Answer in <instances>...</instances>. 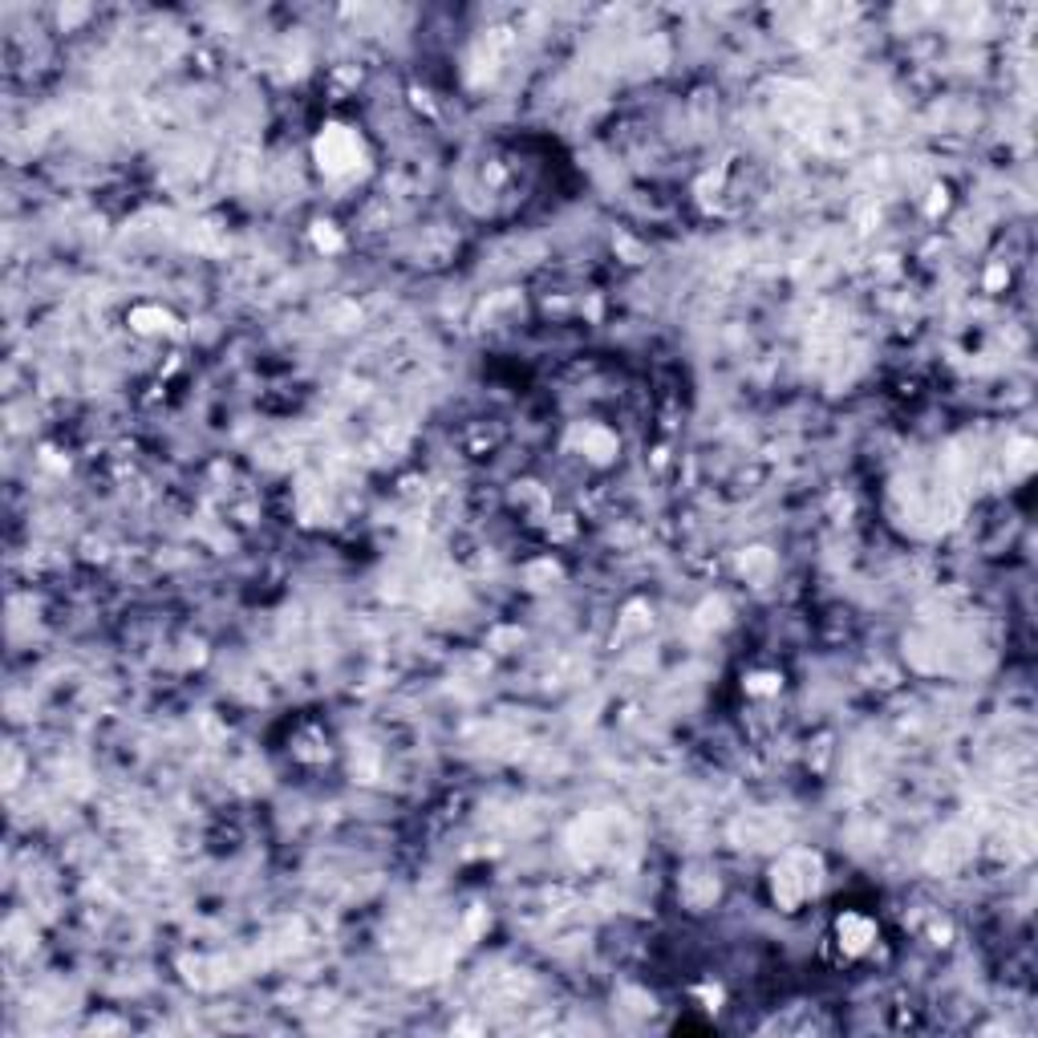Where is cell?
<instances>
[{
    "mask_svg": "<svg viewBox=\"0 0 1038 1038\" xmlns=\"http://www.w3.org/2000/svg\"><path fill=\"white\" fill-rule=\"evenodd\" d=\"M357 163H362V139H357V130L329 127L325 134L316 139V167H321L329 179L353 175Z\"/></svg>",
    "mask_w": 1038,
    "mask_h": 1038,
    "instance_id": "6da1fadb",
    "label": "cell"
},
{
    "mask_svg": "<svg viewBox=\"0 0 1038 1038\" xmlns=\"http://www.w3.org/2000/svg\"><path fill=\"white\" fill-rule=\"evenodd\" d=\"M873 941H876V925L868 921V917H860V913H848V917H840L844 954H864V949H868Z\"/></svg>",
    "mask_w": 1038,
    "mask_h": 1038,
    "instance_id": "7a4b0ae2",
    "label": "cell"
}]
</instances>
